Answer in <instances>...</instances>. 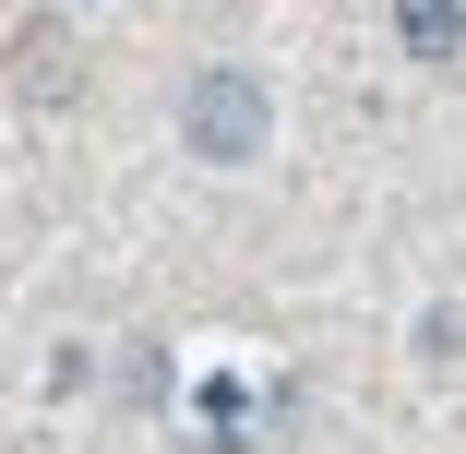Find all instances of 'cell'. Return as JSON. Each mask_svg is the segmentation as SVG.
Returning a JSON list of instances; mask_svg holds the SVG:
<instances>
[{"mask_svg":"<svg viewBox=\"0 0 466 454\" xmlns=\"http://www.w3.org/2000/svg\"><path fill=\"white\" fill-rule=\"evenodd\" d=\"M179 144H192L204 167H251L275 144V84L251 60H204L192 84H179Z\"/></svg>","mask_w":466,"mask_h":454,"instance_id":"cell-1","label":"cell"},{"mask_svg":"<svg viewBox=\"0 0 466 454\" xmlns=\"http://www.w3.org/2000/svg\"><path fill=\"white\" fill-rule=\"evenodd\" d=\"M407 60H466V0H395Z\"/></svg>","mask_w":466,"mask_h":454,"instance_id":"cell-2","label":"cell"}]
</instances>
